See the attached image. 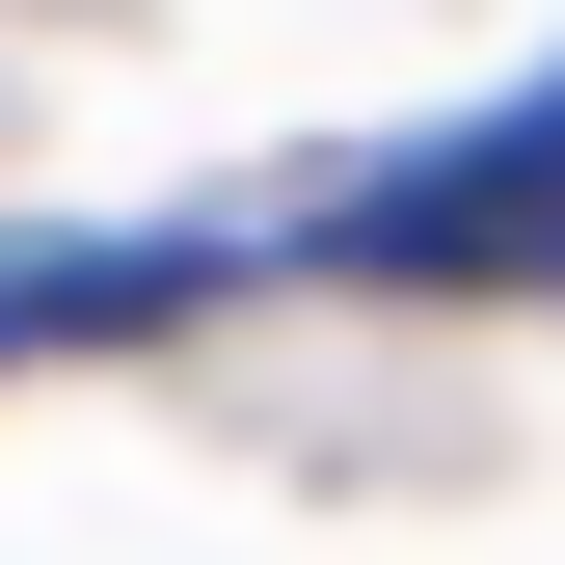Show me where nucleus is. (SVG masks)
Instances as JSON below:
<instances>
[{"label":"nucleus","instance_id":"obj_1","mask_svg":"<svg viewBox=\"0 0 565 565\" xmlns=\"http://www.w3.org/2000/svg\"><path fill=\"white\" fill-rule=\"evenodd\" d=\"M377 269H565V82L512 135H458V162H404L377 189Z\"/></svg>","mask_w":565,"mask_h":565}]
</instances>
